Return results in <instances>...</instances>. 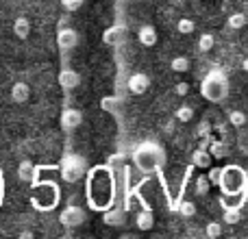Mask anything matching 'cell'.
Segmentation results:
<instances>
[{
    "mask_svg": "<svg viewBox=\"0 0 248 239\" xmlns=\"http://www.w3.org/2000/svg\"><path fill=\"white\" fill-rule=\"evenodd\" d=\"M116 200V180L107 165L92 167L87 174V202L94 211L111 209Z\"/></svg>",
    "mask_w": 248,
    "mask_h": 239,
    "instance_id": "cell-1",
    "label": "cell"
},
{
    "mask_svg": "<svg viewBox=\"0 0 248 239\" xmlns=\"http://www.w3.org/2000/svg\"><path fill=\"white\" fill-rule=\"evenodd\" d=\"M218 187L222 189L224 207H242V202L246 200V189H248L246 172L240 165L222 167V179H220Z\"/></svg>",
    "mask_w": 248,
    "mask_h": 239,
    "instance_id": "cell-2",
    "label": "cell"
},
{
    "mask_svg": "<svg viewBox=\"0 0 248 239\" xmlns=\"http://www.w3.org/2000/svg\"><path fill=\"white\" fill-rule=\"evenodd\" d=\"M133 161H135L137 170L148 174V172L159 170V167L166 163V152H163V148L159 144H155V141H141L135 148V152H133Z\"/></svg>",
    "mask_w": 248,
    "mask_h": 239,
    "instance_id": "cell-3",
    "label": "cell"
},
{
    "mask_svg": "<svg viewBox=\"0 0 248 239\" xmlns=\"http://www.w3.org/2000/svg\"><path fill=\"white\" fill-rule=\"evenodd\" d=\"M201 94L209 103H224L229 96V78L222 70H211L201 83Z\"/></svg>",
    "mask_w": 248,
    "mask_h": 239,
    "instance_id": "cell-4",
    "label": "cell"
},
{
    "mask_svg": "<svg viewBox=\"0 0 248 239\" xmlns=\"http://www.w3.org/2000/svg\"><path fill=\"white\" fill-rule=\"evenodd\" d=\"M31 202L37 211H50L59 205V187L57 180H44V183H33V196Z\"/></svg>",
    "mask_w": 248,
    "mask_h": 239,
    "instance_id": "cell-5",
    "label": "cell"
},
{
    "mask_svg": "<svg viewBox=\"0 0 248 239\" xmlns=\"http://www.w3.org/2000/svg\"><path fill=\"white\" fill-rule=\"evenodd\" d=\"M61 170V179L65 180V183H78V180L85 176V159L78 157V154H65L63 161H61L59 165Z\"/></svg>",
    "mask_w": 248,
    "mask_h": 239,
    "instance_id": "cell-6",
    "label": "cell"
},
{
    "mask_svg": "<svg viewBox=\"0 0 248 239\" xmlns=\"http://www.w3.org/2000/svg\"><path fill=\"white\" fill-rule=\"evenodd\" d=\"M59 222L63 224L65 228H78V226H83V224L87 222V213L81 209V207L70 205V207H65V209L61 211Z\"/></svg>",
    "mask_w": 248,
    "mask_h": 239,
    "instance_id": "cell-7",
    "label": "cell"
},
{
    "mask_svg": "<svg viewBox=\"0 0 248 239\" xmlns=\"http://www.w3.org/2000/svg\"><path fill=\"white\" fill-rule=\"evenodd\" d=\"M81 124H83V113L78 111V109L70 107V109L61 111V128H63L65 133H74Z\"/></svg>",
    "mask_w": 248,
    "mask_h": 239,
    "instance_id": "cell-8",
    "label": "cell"
},
{
    "mask_svg": "<svg viewBox=\"0 0 248 239\" xmlns=\"http://www.w3.org/2000/svg\"><path fill=\"white\" fill-rule=\"evenodd\" d=\"M59 85L65 94H70V91H74L78 85H81V74L72 68H63L59 72Z\"/></svg>",
    "mask_w": 248,
    "mask_h": 239,
    "instance_id": "cell-9",
    "label": "cell"
},
{
    "mask_svg": "<svg viewBox=\"0 0 248 239\" xmlns=\"http://www.w3.org/2000/svg\"><path fill=\"white\" fill-rule=\"evenodd\" d=\"M126 87H128V91H131V94H135V96L146 94V91H148V87H150L148 74H144V72L131 74V76H128V81H126Z\"/></svg>",
    "mask_w": 248,
    "mask_h": 239,
    "instance_id": "cell-10",
    "label": "cell"
},
{
    "mask_svg": "<svg viewBox=\"0 0 248 239\" xmlns=\"http://www.w3.org/2000/svg\"><path fill=\"white\" fill-rule=\"evenodd\" d=\"M126 26L122 24H116V26H109L107 30L103 33V42L107 46H120V44L126 42Z\"/></svg>",
    "mask_w": 248,
    "mask_h": 239,
    "instance_id": "cell-11",
    "label": "cell"
},
{
    "mask_svg": "<svg viewBox=\"0 0 248 239\" xmlns=\"http://www.w3.org/2000/svg\"><path fill=\"white\" fill-rule=\"evenodd\" d=\"M57 44H59L61 50H74L78 46V33L74 29H61L57 33Z\"/></svg>",
    "mask_w": 248,
    "mask_h": 239,
    "instance_id": "cell-12",
    "label": "cell"
},
{
    "mask_svg": "<svg viewBox=\"0 0 248 239\" xmlns=\"http://www.w3.org/2000/svg\"><path fill=\"white\" fill-rule=\"evenodd\" d=\"M61 174V170L57 165H35L33 183H44V180H55V176ZM31 183V185H33Z\"/></svg>",
    "mask_w": 248,
    "mask_h": 239,
    "instance_id": "cell-13",
    "label": "cell"
},
{
    "mask_svg": "<svg viewBox=\"0 0 248 239\" xmlns=\"http://www.w3.org/2000/svg\"><path fill=\"white\" fill-rule=\"evenodd\" d=\"M103 222L107 226H124L126 224V213H124V209L111 207V209H107L103 213Z\"/></svg>",
    "mask_w": 248,
    "mask_h": 239,
    "instance_id": "cell-14",
    "label": "cell"
},
{
    "mask_svg": "<svg viewBox=\"0 0 248 239\" xmlns=\"http://www.w3.org/2000/svg\"><path fill=\"white\" fill-rule=\"evenodd\" d=\"M135 226L140 228V231H153L155 226V215L153 211H150V207H144V209L140 211V213L135 215Z\"/></svg>",
    "mask_w": 248,
    "mask_h": 239,
    "instance_id": "cell-15",
    "label": "cell"
},
{
    "mask_svg": "<svg viewBox=\"0 0 248 239\" xmlns=\"http://www.w3.org/2000/svg\"><path fill=\"white\" fill-rule=\"evenodd\" d=\"M211 159H214V154L209 152V148H198L196 152L192 154V165L194 167H201V170H209V167H211Z\"/></svg>",
    "mask_w": 248,
    "mask_h": 239,
    "instance_id": "cell-16",
    "label": "cell"
},
{
    "mask_svg": "<svg viewBox=\"0 0 248 239\" xmlns=\"http://www.w3.org/2000/svg\"><path fill=\"white\" fill-rule=\"evenodd\" d=\"M137 39H140V44H141V46H148V48H153L155 44H157V30H155V26L144 24L140 30H137Z\"/></svg>",
    "mask_w": 248,
    "mask_h": 239,
    "instance_id": "cell-17",
    "label": "cell"
},
{
    "mask_svg": "<svg viewBox=\"0 0 248 239\" xmlns=\"http://www.w3.org/2000/svg\"><path fill=\"white\" fill-rule=\"evenodd\" d=\"M31 98V87L26 83H13L11 87V100L16 105H24Z\"/></svg>",
    "mask_w": 248,
    "mask_h": 239,
    "instance_id": "cell-18",
    "label": "cell"
},
{
    "mask_svg": "<svg viewBox=\"0 0 248 239\" xmlns=\"http://www.w3.org/2000/svg\"><path fill=\"white\" fill-rule=\"evenodd\" d=\"M13 35H16L17 39H26L31 35V22L26 20L24 15L16 17V22H13Z\"/></svg>",
    "mask_w": 248,
    "mask_h": 239,
    "instance_id": "cell-19",
    "label": "cell"
},
{
    "mask_svg": "<svg viewBox=\"0 0 248 239\" xmlns=\"http://www.w3.org/2000/svg\"><path fill=\"white\" fill-rule=\"evenodd\" d=\"M33 174H35L33 163H31L29 159L20 161V165H17V179H20L22 183H33Z\"/></svg>",
    "mask_w": 248,
    "mask_h": 239,
    "instance_id": "cell-20",
    "label": "cell"
},
{
    "mask_svg": "<svg viewBox=\"0 0 248 239\" xmlns=\"http://www.w3.org/2000/svg\"><path fill=\"white\" fill-rule=\"evenodd\" d=\"M170 68H172V72H176V74H183V72H187L189 70V59L187 57H174V59L170 61Z\"/></svg>",
    "mask_w": 248,
    "mask_h": 239,
    "instance_id": "cell-21",
    "label": "cell"
},
{
    "mask_svg": "<svg viewBox=\"0 0 248 239\" xmlns=\"http://www.w3.org/2000/svg\"><path fill=\"white\" fill-rule=\"evenodd\" d=\"M227 26L231 30L244 29V26H246V15H244V13H231V15H229V20H227Z\"/></svg>",
    "mask_w": 248,
    "mask_h": 239,
    "instance_id": "cell-22",
    "label": "cell"
},
{
    "mask_svg": "<svg viewBox=\"0 0 248 239\" xmlns=\"http://www.w3.org/2000/svg\"><path fill=\"white\" fill-rule=\"evenodd\" d=\"M209 152L214 154V159H224L229 154V146L224 141H211L209 144Z\"/></svg>",
    "mask_w": 248,
    "mask_h": 239,
    "instance_id": "cell-23",
    "label": "cell"
},
{
    "mask_svg": "<svg viewBox=\"0 0 248 239\" xmlns=\"http://www.w3.org/2000/svg\"><path fill=\"white\" fill-rule=\"evenodd\" d=\"M222 220L227 224H237L242 220V213H240V207H224V215Z\"/></svg>",
    "mask_w": 248,
    "mask_h": 239,
    "instance_id": "cell-24",
    "label": "cell"
},
{
    "mask_svg": "<svg viewBox=\"0 0 248 239\" xmlns=\"http://www.w3.org/2000/svg\"><path fill=\"white\" fill-rule=\"evenodd\" d=\"M209 185H211L209 176H205V174L198 176V179H196V187H194L196 196H207V192H209Z\"/></svg>",
    "mask_w": 248,
    "mask_h": 239,
    "instance_id": "cell-25",
    "label": "cell"
},
{
    "mask_svg": "<svg viewBox=\"0 0 248 239\" xmlns=\"http://www.w3.org/2000/svg\"><path fill=\"white\" fill-rule=\"evenodd\" d=\"M176 30H179L181 35H189L196 30V24H194V20H189V17H181V20L176 22Z\"/></svg>",
    "mask_w": 248,
    "mask_h": 239,
    "instance_id": "cell-26",
    "label": "cell"
},
{
    "mask_svg": "<svg viewBox=\"0 0 248 239\" xmlns=\"http://www.w3.org/2000/svg\"><path fill=\"white\" fill-rule=\"evenodd\" d=\"M214 44H216L214 35H211V33H202L201 37H198V50H201V52H209L211 48H214Z\"/></svg>",
    "mask_w": 248,
    "mask_h": 239,
    "instance_id": "cell-27",
    "label": "cell"
},
{
    "mask_svg": "<svg viewBox=\"0 0 248 239\" xmlns=\"http://www.w3.org/2000/svg\"><path fill=\"white\" fill-rule=\"evenodd\" d=\"M179 213L183 215V218H194V215H196V205H194L192 200H183L179 205Z\"/></svg>",
    "mask_w": 248,
    "mask_h": 239,
    "instance_id": "cell-28",
    "label": "cell"
},
{
    "mask_svg": "<svg viewBox=\"0 0 248 239\" xmlns=\"http://www.w3.org/2000/svg\"><path fill=\"white\" fill-rule=\"evenodd\" d=\"M174 118L179 120V122H189V120L194 118V109H192V107H187V105H183V107L176 109Z\"/></svg>",
    "mask_w": 248,
    "mask_h": 239,
    "instance_id": "cell-29",
    "label": "cell"
},
{
    "mask_svg": "<svg viewBox=\"0 0 248 239\" xmlns=\"http://www.w3.org/2000/svg\"><path fill=\"white\" fill-rule=\"evenodd\" d=\"M229 122H231L233 126L240 128V126H244V124L248 122V118H246L244 111H231V113H229Z\"/></svg>",
    "mask_w": 248,
    "mask_h": 239,
    "instance_id": "cell-30",
    "label": "cell"
},
{
    "mask_svg": "<svg viewBox=\"0 0 248 239\" xmlns=\"http://www.w3.org/2000/svg\"><path fill=\"white\" fill-rule=\"evenodd\" d=\"M205 235L209 239H216V237L222 235V226H220V222H209V224H207V226H205Z\"/></svg>",
    "mask_w": 248,
    "mask_h": 239,
    "instance_id": "cell-31",
    "label": "cell"
},
{
    "mask_svg": "<svg viewBox=\"0 0 248 239\" xmlns=\"http://www.w3.org/2000/svg\"><path fill=\"white\" fill-rule=\"evenodd\" d=\"M103 109L105 111H111V113H116L118 116V111H120V103H118V98H105L103 100Z\"/></svg>",
    "mask_w": 248,
    "mask_h": 239,
    "instance_id": "cell-32",
    "label": "cell"
},
{
    "mask_svg": "<svg viewBox=\"0 0 248 239\" xmlns=\"http://www.w3.org/2000/svg\"><path fill=\"white\" fill-rule=\"evenodd\" d=\"M207 176H209L211 185H216V187H218V185H220V179H222V167H209Z\"/></svg>",
    "mask_w": 248,
    "mask_h": 239,
    "instance_id": "cell-33",
    "label": "cell"
},
{
    "mask_svg": "<svg viewBox=\"0 0 248 239\" xmlns=\"http://www.w3.org/2000/svg\"><path fill=\"white\" fill-rule=\"evenodd\" d=\"M83 2H85V0H61V7H63L65 11H78V9L83 7Z\"/></svg>",
    "mask_w": 248,
    "mask_h": 239,
    "instance_id": "cell-34",
    "label": "cell"
},
{
    "mask_svg": "<svg viewBox=\"0 0 248 239\" xmlns=\"http://www.w3.org/2000/svg\"><path fill=\"white\" fill-rule=\"evenodd\" d=\"M209 131H211V124L209 122H201L198 124V128H196V137H209Z\"/></svg>",
    "mask_w": 248,
    "mask_h": 239,
    "instance_id": "cell-35",
    "label": "cell"
},
{
    "mask_svg": "<svg viewBox=\"0 0 248 239\" xmlns=\"http://www.w3.org/2000/svg\"><path fill=\"white\" fill-rule=\"evenodd\" d=\"M174 94L176 96H187L189 94V83H176Z\"/></svg>",
    "mask_w": 248,
    "mask_h": 239,
    "instance_id": "cell-36",
    "label": "cell"
},
{
    "mask_svg": "<svg viewBox=\"0 0 248 239\" xmlns=\"http://www.w3.org/2000/svg\"><path fill=\"white\" fill-rule=\"evenodd\" d=\"M17 237H20V239H33V233H31V231H22Z\"/></svg>",
    "mask_w": 248,
    "mask_h": 239,
    "instance_id": "cell-37",
    "label": "cell"
},
{
    "mask_svg": "<svg viewBox=\"0 0 248 239\" xmlns=\"http://www.w3.org/2000/svg\"><path fill=\"white\" fill-rule=\"evenodd\" d=\"M2 194H4V189H2V174H0V202H2Z\"/></svg>",
    "mask_w": 248,
    "mask_h": 239,
    "instance_id": "cell-38",
    "label": "cell"
},
{
    "mask_svg": "<svg viewBox=\"0 0 248 239\" xmlns=\"http://www.w3.org/2000/svg\"><path fill=\"white\" fill-rule=\"evenodd\" d=\"M242 68H244V72L248 74V57H246V59H244V61H242Z\"/></svg>",
    "mask_w": 248,
    "mask_h": 239,
    "instance_id": "cell-39",
    "label": "cell"
}]
</instances>
